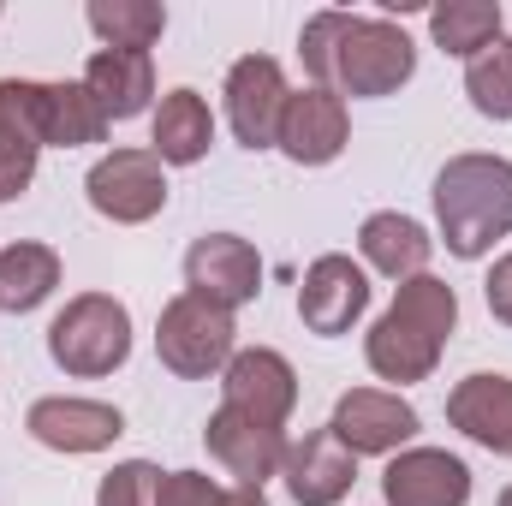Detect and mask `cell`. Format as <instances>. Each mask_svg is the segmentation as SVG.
Here are the masks:
<instances>
[{
	"label": "cell",
	"mask_w": 512,
	"mask_h": 506,
	"mask_svg": "<svg viewBox=\"0 0 512 506\" xmlns=\"http://www.w3.org/2000/svg\"><path fill=\"white\" fill-rule=\"evenodd\" d=\"M298 54L328 96H387L411 78L417 54L411 36L382 18H352V12H316L298 36Z\"/></svg>",
	"instance_id": "6da1fadb"
},
{
	"label": "cell",
	"mask_w": 512,
	"mask_h": 506,
	"mask_svg": "<svg viewBox=\"0 0 512 506\" xmlns=\"http://www.w3.org/2000/svg\"><path fill=\"white\" fill-rule=\"evenodd\" d=\"M453 322H459V298L447 280H435V274L399 280L393 310L370 328V370L387 381H423L435 370Z\"/></svg>",
	"instance_id": "7a4b0ae2"
},
{
	"label": "cell",
	"mask_w": 512,
	"mask_h": 506,
	"mask_svg": "<svg viewBox=\"0 0 512 506\" xmlns=\"http://www.w3.org/2000/svg\"><path fill=\"white\" fill-rule=\"evenodd\" d=\"M435 215L453 256H483L512 233V161L501 155H453L435 179Z\"/></svg>",
	"instance_id": "3957f363"
},
{
	"label": "cell",
	"mask_w": 512,
	"mask_h": 506,
	"mask_svg": "<svg viewBox=\"0 0 512 506\" xmlns=\"http://www.w3.org/2000/svg\"><path fill=\"white\" fill-rule=\"evenodd\" d=\"M126 352H131V316L108 292L72 298L48 328V358L66 376H108V370L126 364Z\"/></svg>",
	"instance_id": "277c9868"
},
{
	"label": "cell",
	"mask_w": 512,
	"mask_h": 506,
	"mask_svg": "<svg viewBox=\"0 0 512 506\" xmlns=\"http://www.w3.org/2000/svg\"><path fill=\"white\" fill-rule=\"evenodd\" d=\"M0 114L18 131H30L36 143H60V149L96 143L108 131L96 96L84 84H18V78H6L0 84Z\"/></svg>",
	"instance_id": "5b68a950"
},
{
	"label": "cell",
	"mask_w": 512,
	"mask_h": 506,
	"mask_svg": "<svg viewBox=\"0 0 512 506\" xmlns=\"http://www.w3.org/2000/svg\"><path fill=\"white\" fill-rule=\"evenodd\" d=\"M155 352L173 376L197 381V376H215L221 364H233V310L185 292L161 310V328H155Z\"/></svg>",
	"instance_id": "8992f818"
},
{
	"label": "cell",
	"mask_w": 512,
	"mask_h": 506,
	"mask_svg": "<svg viewBox=\"0 0 512 506\" xmlns=\"http://www.w3.org/2000/svg\"><path fill=\"white\" fill-rule=\"evenodd\" d=\"M84 191H90L96 215L126 221V227L161 215V203H167V179H161L155 149H114V155H102V161L90 167Z\"/></svg>",
	"instance_id": "52a82bcc"
},
{
	"label": "cell",
	"mask_w": 512,
	"mask_h": 506,
	"mask_svg": "<svg viewBox=\"0 0 512 506\" xmlns=\"http://www.w3.org/2000/svg\"><path fill=\"white\" fill-rule=\"evenodd\" d=\"M280 471H286V489H292L298 506H334L346 501L352 483H358V453L334 429H310L304 441L286 447Z\"/></svg>",
	"instance_id": "ba28073f"
},
{
	"label": "cell",
	"mask_w": 512,
	"mask_h": 506,
	"mask_svg": "<svg viewBox=\"0 0 512 506\" xmlns=\"http://www.w3.org/2000/svg\"><path fill=\"white\" fill-rule=\"evenodd\" d=\"M280 114H286V78L268 54H251L227 72V120L245 149H274L280 143Z\"/></svg>",
	"instance_id": "9c48e42d"
},
{
	"label": "cell",
	"mask_w": 512,
	"mask_h": 506,
	"mask_svg": "<svg viewBox=\"0 0 512 506\" xmlns=\"http://www.w3.org/2000/svg\"><path fill=\"white\" fill-rule=\"evenodd\" d=\"M185 280H191L197 298H209L221 310H239V304H251L262 292V262H256V251L245 239L209 233V239H197L185 251Z\"/></svg>",
	"instance_id": "30bf717a"
},
{
	"label": "cell",
	"mask_w": 512,
	"mask_h": 506,
	"mask_svg": "<svg viewBox=\"0 0 512 506\" xmlns=\"http://www.w3.org/2000/svg\"><path fill=\"white\" fill-rule=\"evenodd\" d=\"M370 304V280L352 256H316L298 286V316L310 334H346Z\"/></svg>",
	"instance_id": "8fae6325"
},
{
	"label": "cell",
	"mask_w": 512,
	"mask_h": 506,
	"mask_svg": "<svg viewBox=\"0 0 512 506\" xmlns=\"http://www.w3.org/2000/svg\"><path fill=\"white\" fill-rule=\"evenodd\" d=\"M24 429L54 453H102L126 435V417L102 399H36Z\"/></svg>",
	"instance_id": "7c38bea8"
},
{
	"label": "cell",
	"mask_w": 512,
	"mask_h": 506,
	"mask_svg": "<svg viewBox=\"0 0 512 506\" xmlns=\"http://www.w3.org/2000/svg\"><path fill=\"white\" fill-rule=\"evenodd\" d=\"M387 506H465L471 501V471L465 459L441 447H411L382 471Z\"/></svg>",
	"instance_id": "4fadbf2b"
},
{
	"label": "cell",
	"mask_w": 512,
	"mask_h": 506,
	"mask_svg": "<svg viewBox=\"0 0 512 506\" xmlns=\"http://www.w3.org/2000/svg\"><path fill=\"white\" fill-rule=\"evenodd\" d=\"M352 453H393L417 435V411L399 399V393H376V387H352L340 393L334 405V423H328Z\"/></svg>",
	"instance_id": "5bb4252c"
},
{
	"label": "cell",
	"mask_w": 512,
	"mask_h": 506,
	"mask_svg": "<svg viewBox=\"0 0 512 506\" xmlns=\"http://www.w3.org/2000/svg\"><path fill=\"white\" fill-rule=\"evenodd\" d=\"M203 441H209V453L239 477V489H262L274 471H280V459H286V441H280V429H268V423H256L245 411H233V405H221L215 417H209V429H203Z\"/></svg>",
	"instance_id": "9a60e30c"
},
{
	"label": "cell",
	"mask_w": 512,
	"mask_h": 506,
	"mask_svg": "<svg viewBox=\"0 0 512 506\" xmlns=\"http://www.w3.org/2000/svg\"><path fill=\"white\" fill-rule=\"evenodd\" d=\"M227 405L233 411H245L256 423H268V429H280L286 417H292V399H298V376H292V364L280 358V352H239L233 364H227Z\"/></svg>",
	"instance_id": "2e32d148"
},
{
	"label": "cell",
	"mask_w": 512,
	"mask_h": 506,
	"mask_svg": "<svg viewBox=\"0 0 512 506\" xmlns=\"http://www.w3.org/2000/svg\"><path fill=\"white\" fill-rule=\"evenodd\" d=\"M280 149L304 167H322L346 149V102L328 96V90H304V96H286V114H280Z\"/></svg>",
	"instance_id": "e0dca14e"
},
{
	"label": "cell",
	"mask_w": 512,
	"mask_h": 506,
	"mask_svg": "<svg viewBox=\"0 0 512 506\" xmlns=\"http://www.w3.org/2000/svg\"><path fill=\"white\" fill-rule=\"evenodd\" d=\"M84 90L96 96L102 120H137L155 96V66L149 54H131V48H102L90 66H84Z\"/></svg>",
	"instance_id": "ac0fdd59"
},
{
	"label": "cell",
	"mask_w": 512,
	"mask_h": 506,
	"mask_svg": "<svg viewBox=\"0 0 512 506\" xmlns=\"http://www.w3.org/2000/svg\"><path fill=\"white\" fill-rule=\"evenodd\" d=\"M453 429L483 441L489 453H512V381L507 376H465L447 393Z\"/></svg>",
	"instance_id": "d6986e66"
},
{
	"label": "cell",
	"mask_w": 512,
	"mask_h": 506,
	"mask_svg": "<svg viewBox=\"0 0 512 506\" xmlns=\"http://www.w3.org/2000/svg\"><path fill=\"white\" fill-rule=\"evenodd\" d=\"M215 143V120H209V102L197 90H167L161 108H155V161H173V167H191L203 161Z\"/></svg>",
	"instance_id": "ffe728a7"
},
{
	"label": "cell",
	"mask_w": 512,
	"mask_h": 506,
	"mask_svg": "<svg viewBox=\"0 0 512 506\" xmlns=\"http://www.w3.org/2000/svg\"><path fill=\"white\" fill-rule=\"evenodd\" d=\"M358 245H364V256L382 268L387 280H417L429 268V251H435L429 233L417 221H405V215H370L364 233H358Z\"/></svg>",
	"instance_id": "44dd1931"
},
{
	"label": "cell",
	"mask_w": 512,
	"mask_h": 506,
	"mask_svg": "<svg viewBox=\"0 0 512 506\" xmlns=\"http://www.w3.org/2000/svg\"><path fill=\"white\" fill-rule=\"evenodd\" d=\"M54 286H60V256L48 251V245H12V251H0V310L24 316Z\"/></svg>",
	"instance_id": "7402d4cb"
},
{
	"label": "cell",
	"mask_w": 512,
	"mask_h": 506,
	"mask_svg": "<svg viewBox=\"0 0 512 506\" xmlns=\"http://www.w3.org/2000/svg\"><path fill=\"white\" fill-rule=\"evenodd\" d=\"M429 30H435V42L447 54H471L477 60L501 36V6L495 0H447V6L429 12Z\"/></svg>",
	"instance_id": "603a6c76"
},
{
	"label": "cell",
	"mask_w": 512,
	"mask_h": 506,
	"mask_svg": "<svg viewBox=\"0 0 512 506\" xmlns=\"http://www.w3.org/2000/svg\"><path fill=\"white\" fill-rule=\"evenodd\" d=\"M90 30H96L108 48L149 54V42L167 30V6H155V0H96V6H90Z\"/></svg>",
	"instance_id": "cb8c5ba5"
},
{
	"label": "cell",
	"mask_w": 512,
	"mask_h": 506,
	"mask_svg": "<svg viewBox=\"0 0 512 506\" xmlns=\"http://www.w3.org/2000/svg\"><path fill=\"white\" fill-rule=\"evenodd\" d=\"M465 96H471L477 114H489V120H512V36H495V42L471 60V72H465Z\"/></svg>",
	"instance_id": "d4e9b609"
},
{
	"label": "cell",
	"mask_w": 512,
	"mask_h": 506,
	"mask_svg": "<svg viewBox=\"0 0 512 506\" xmlns=\"http://www.w3.org/2000/svg\"><path fill=\"white\" fill-rule=\"evenodd\" d=\"M36 149H42V143H36L30 131H18L0 114V203L18 197V191L36 179Z\"/></svg>",
	"instance_id": "484cf974"
},
{
	"label": "cell",
	"mask_w": 512,
	"mask_h": 506,
	"mask_svg": "<svg viewBox=\"0 0 512 506\" xmlns=\"http://www.w3.org/2000/svg\"><path fill=\"white\" fill-rule=\"evenodd\" d=\"M155 489H161V471L143 465V459H126L102 477L96 489V506H155Z\"/></svg>",
	"instance_id": "4316f807"
},
{
	"label": "cell",
	"mask_w": 512,
	"mask_h": 506,
	"mask_svg": "<svg viewBox=\"0 0 512 506\" xmlns=\"http://www.w3.org/2000/svg\"><path fill=\"white\" fill-rule=\"evenodd\" d=\"M221 501V489L203 477V471H173V477H161V489H155V506H215Z\"/></svg>",
	"instance_id": "83f0119b"
},
{
	"label": "cell",
	"mask_w": 512,
	"mask_h": 506,
	"mask_svg": "<svg viewBox=\"0 0 512 506\" xmlns=\"http://www.w3.org/2000/svg\"><path fill=\"white\" fill-rule=\"evenodd\" d=\"M483 292H489L495 322H507V328H512V251L495 262V274H489V286H483Z\"/></svg>",
	"instance_id": "f1b7e54d"
},
{
	"label": "cell",
	"mask_w": 512,
	"mask_h": 506,
	"mask_svg": "<svg viewBox=\"0 0 512 506\" xmlns=\"http://www.w3.org/2000/svg\"><path fill=\"white\" fill-rule=\"evenodd\" d=\"M215 506H268V501H262V489H233V495H221Z\"/></svg>",
	"instance_id": "f546056e"
},
{
	"label": "cell",
	"mask_w": 512,
	"mask_h": 506,
	"mask_svg": "<svg viewBox=\"0 0 512 506\" xmlns=\"http://www.w3.org/2000/svg\"><path fill=\"white\" fill-rule=\"evenodd\" d=\"M495 506H512V489H507V495H501V501H495Z\"/></svg>",
	"instance_id": "4dcf8cb0"
}]
</instances>
